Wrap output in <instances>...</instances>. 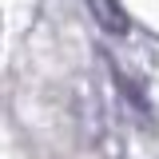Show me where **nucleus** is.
I'll return each mask as SVG.
<instances>
[{
  "mask_svg": "<svg viewBox=\"0 0 159 159\" xmlns=\"http://www.w3.org/2000/svg\"><path fill=\"white\" fill-rule=\"evenodd\" d=\"M88 12H92V20L107 36H116V40L131 32V16H127V8H119V0H88Z\"/></svg>",
  "mask_w": 159,
  "mask_h": 159,
  "instance_id": "1",
  "label": "nucleus"
}]
</instances>
